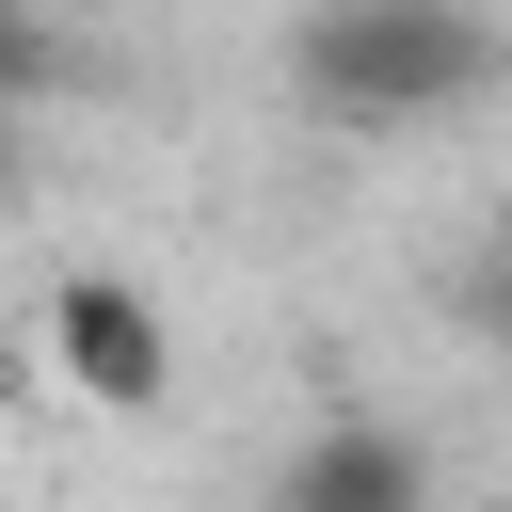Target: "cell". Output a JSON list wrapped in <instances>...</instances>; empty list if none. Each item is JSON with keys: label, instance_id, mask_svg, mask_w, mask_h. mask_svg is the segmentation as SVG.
<instances>
[{"label": "cell", "instance_id": "6da1fadb", "mask_svg": "<svg viewBox=\"0 0 512 512\" xmlns=\"http://www.w3.org/2000/svg\"><path fill=\"white\" fill-rule=\"evenodd\" d=\"M304 96L336 128H432V112L496 96V16H464V0H320L304 16Z\"/></svg>", "mask_w": 512, "mask_h": 512}, {"label": "cell", "instance_id": "7a4b0ae2", "mask_svg": "<svg viewBox=\"0 0 512 512\" xmlns=\"http://www.w3.org/2000/svg\"><path fill=\"white\" fill-rule=\"evenodd\" d=\"M48 352H64V384L112 400V416L176 400V336H160V304H144L128 272H64V288H48Z\"/></svg>", "mask_w": 512, "mask_h": 512}, {"label": "cell", "instance_id": "3957f363", "mask_svg": "<svg viewBox=\"0 0 512 512\" xmlns=\"http://www.w3.org/2000/svg\"><path fill=\"white\" fill-rule=\"evenodd\" d=\"M272 512H432V464H416V432H384V416H320V432L288 448Z\"/></svg>", "mask_w": 512, "mask_h": 512}, {"label": "cell", "instance_id": "5b68a950", "mask_svg": "<svg viewBox=\"0 0 512 512\" xmlns=\"http://www.w3.org/2000/svg\"><path fill=\"white\" fill-rule=\"evenodd\" d=\"M0 176H16V96H0Z\"/></svg>", "mask_w": 512, "mask_h": 512}, {"label": "cell", "instance_id": "277c9868", "mask_svg": "<svg viewBox=\"0 0 512 512\" xmlns=\"http://www.w3.org/2000/svg\"><path fill=\"white\" fill-rule=\"evenodd\" d=\"M48 80V32H32V0H0V96H32Z\"/></svg>", "mask_w": 512, "mask_h": 512}]
</instances>
